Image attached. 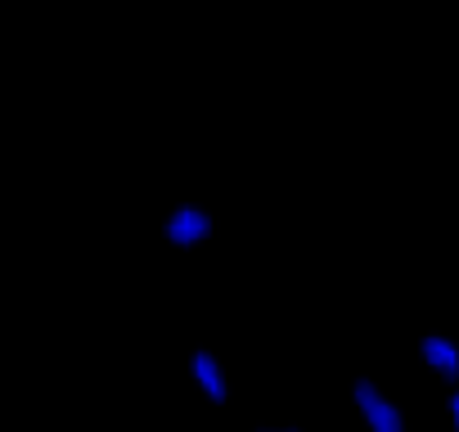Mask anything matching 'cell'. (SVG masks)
Masks as SVG:
<instances>
[{
	"label": "cell",
	"instance_id": "1",
	"mask_svg": "<svg viewBox=\"0 0 459 432\" xmlns=\"http://www.w3.org/2000/svg\"><path fill=\"white\" fill-rule=\"evenodd\" d=\"M216 230H221L216 226V212L207 203H198V198L171 203L167 216H162V226H158V235H162V244L171 253H198V248H207L216 239Z\"/></svg>",
	"mask_w": 459,
	"mask_h": 432
},
{
	"label": "cell",
	"instance_id": "2",
	"mask_svg": "<svg viewBox=\"0 0 459 432\" xmlns=\"http://www.w3.org/2000/svg\"><path fill=\"white\" fill-rule=\"evenodd\" d=\"M351 405L360 414L365 432H410L405 428V410L396 405V396H387V387L369 374L351 378Z\"/></svg>",
	"mask_w": 459,
	"mask_h": 432
},
{
	"label": "cell",
	"instance_id": "3",
	"mask_svg": "<svg viewBox=\"0 0 459 432\" xmlns=\"http://www.w3.org/2000/svg\"><path fill=\"white\" fill-rule=\"evenodd\" d=\"M185 369H189L194 392H198L207 405H216V410L230 405V392H235V383H230V369H225V360H221L212 347H189Z\"/></svg>",
	"mask_w": 459,
	"mask_h": 432
},
{
	"label": "cell",
	"instance_id": "4",
	"mask_svg": "<svg viewBox=\"0 0 459 432\" xmlns=\"http://www.w3.org/2000/svg\"><path fill=\"white\" fill-rule=\"evenodd\" d=\"M419 360L432 369V378H441L446 387H459V342L450 333H423Z\"/></svg>",
	"mask_w": 459,
	"mask_h": 432
},
{
	"label": "cell",
	"instance_id": "5",
	"mask_svg": "<svg viewBox=\"0 0 459 432\" xmlns=\"http://www.w3.org/2000/svg\"><path fill=\"white\" fill-rule=\"evenodd\" d=\"M248 432H307V428L293 423V419H262V423H253Z\"/></svg>",
	"mask_w": 459,
	"mask_h": 432
},
{
	"label": "cell",
	"instance_id": "6",
	"mask_svg": "<svg viewBox=\"0 0 459 432\" xmlns=\"http://www.w3.org/2000/svg\"><path fill=\"white\" fill-rule=\"evenodd\" d=\"M446 419H450V428L459 432V387H450V396H446Z\"/></svg>",
	"mask_w": 459,
	"mask_h": 432
}]
</instances>
